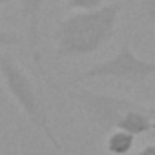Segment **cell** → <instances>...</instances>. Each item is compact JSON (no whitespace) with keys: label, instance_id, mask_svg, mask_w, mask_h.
<instances>
[{"label":"cell","instance_id":"12","mask_svg":"<svg viewBox=\"0 0 155 155\" xmlns=\"http://www.w3.org/2000/svg\"><path fill=\"white\" fill-rule=\"evenodd\" d=\"M4 4H8V0H0V8H2Z\"/></svg>","mask_w":155,"mask_h":155},{"label":"cell","instance_id":"7","mask_svg":"<svg viewBox=\"0 0 155 155\" xmlns=\"http://www.w3.org/2000/svg\"><path fill=\"white\" fill-rule=\"evenodd\" d=\"M135 144V135L124 131V130H111L106 139V150L111 155H128L133 150Z\"/></svg>","mask_w":155,"mask_h":155},{"label":"cell","instance_id":"10","mask_svg":"<svg viewBox=\"0 0 155 155\" xmlns=\"http://www.w3.org/2000/svg\"><path fill=\"white\" fill-rule=\"evenodd\" d=\"M142 15L155 26V0H139Z\"/></svg>","mask_w":155,"mask_h":155},{"label":"cell","instance_id":"3","mask_svg":"<svg viewBox=\"0 0 155 155\" xmlns=\"http://www.w3.org/2000/svg\"><path fill=\"white\" fill-rule=\"evenodd\" d=\"M151 77H155V60H146L135 55L131 49L130 42H122L119 51L88 68L79 75V79L82 81H97V79H110V81H119L124 84L139 86L150 81Z\"/></svg>","mask_w":155,"mask_h":155},{"label":"cell","instance_id":"9","mask_svg":"<svg viewBox=\"0 0 155 155\" xmlns=\"http://www.w3.org/2000/svg\"><path fill=\"white\" fill-rule=\"evenodd\" d=\"M20 44V37L13 31H8L4 28H0V49L2 48H13Z\"/></svg>","mask_w":155,"mask_h":155},{"label":"cell","instance_id":"1","mask_svg":"<svg viewBox=\"0 0 155 155\" xmlns=\"http://www.w3.org/2000/svg\"><path fill=\"white\" fill-rule=\"evenodd\" d=\"M119 15L120 4H108L62 18L53 33L57 55L60 58H79L99 51L113 38Z\"/></svg>","mask_w":155,"mask_h":155},{"label":"cell","instance_id":"6","mask_svg":"<svg viewBox=\"0 0 155 155\" xmlns=\"http://www.w3.org/2000/svg\"><path fill=\"white\" fill-rule=\"evenodd\" d=\"M117 128L124 130L135 137L144 135L148 131H153L155 130V108L146 106V104H139L137 108H133L122 115Z\"/></svg>","mask_w":155,"mask_h":155},{"label":"cell","instance_id":"5","mask_svg":"<svg viewBox=\"0 0 155 155\" xmlns=\"http://www.w3.org/2000/svg\"><path fill=\"white\" fill-rule=\"evenodd\" d=\"M44 4H46V0H20V13L28 28V46H29V51L35 62H40L38 26H40V13L44 9Z\"/></svg>","mask_w":155,"mask_h":155},{"label":"cell","instance_id":"2","mask_svg":"<svg viewBox=\"0 0 155 155\" xmlns=\"http://www.w3.org/2000/svg\"><path fill=\"white\" fill-rule=\"evenodd\" d=\"M0 77H2L4 88L8 90L11 99L18 104V108L24 111L28 120L46 135V139L51 142L55 150H60V142L55 135L48 110L38 95L35 82L31 81L28 71L6 51L0 53Z\"/></svg>","mask_w":155,"mask_h":155},{"label":"cell","instance_id":"11","mask_svg":"<svg viewBox=\"0 0 155 155\" xmlns=\"http://www.w3.org/2000/svg\"><path fill=\"white\" fill-rule=\"evenodd\" d=\"M137 155H155V142H151V144H148V146H144Z\"/></svg>","mask_w":155,"mask_h":155},{"label":"cell","instance_id":"13","mask_svg":"<svg viewBox=\"0 0 155 155\" xmlns=\"http://www.w3.org/2000/svg\"><path fill=\"white\" fill-rule=\"evenodd\" d=\"M153 133H155V130H153Z\"/></svg>","mask_w":155,"mask_h":155},{"label":"cell","instance_id":"4","mask_svg":"<svg viewBox=\"0 0 155 155\" xmlns=\"http://www.w3.org/2000/svg\"><path fill=\"white\" fill-rule=\"evenodd\" d=\"M73 99L79 102V106L86 111V115L102 131H108V133L117 128V124L124 113H128L130 110H133L140 104L128 97L97 93L88 88H79L77 91H73Z\"/></svg>","mask_w":155,"mask_h":155},{"label":"cell","instance_id":"8","mask_svg":"<svg viewBox=\"0 0 155 155\" xmlns=\"http://www.w3.org/2000/svg\"><path fill=\"white\" fill-rule=\"evenodd\" d=\"M104 6V0H66V8L75 11H86V9H97Z\"/></svg>","mask_w":155,"mask_h":155}]
</instances>
